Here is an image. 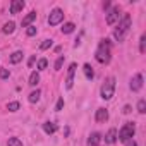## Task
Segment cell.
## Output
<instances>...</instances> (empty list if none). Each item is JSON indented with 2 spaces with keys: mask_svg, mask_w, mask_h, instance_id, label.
<instances>
[{
  "mask_svg": "<svg viewBox=\"0 0 146 146\" xmlns=\"http://www.w3.org/2000/svg\"><path fill=\"white\" fill-rule=\"evenodd\" d=\"M127 146H137V144H136L134 141H129V143H127Z\"/></svg>",
  "mask_w": 146,
  "mask_h": 146,
  "instance_id": "836d02e7",
  "label": "cell"
},
{
  "mask_svg": "<svg viewBox=\"0 0 146 146\" xmlns=\"http://www.w3.org/2000/svg\"><path fill=\"white\" fill-rule=\"evenodd\" d=\"M95 58L100 64H108L110 62V41L108 40H102L98 45V50L95 53Z\"/></svg>",
  "mask_w": 146,
  "mask_h": 146,
  "instance_id": "7a4b0ae2",
  "label": "cell"
},
{
  "mask_svg": "<svg viewBox=\"0 0 146 146\" xmlns=\"http://www.w3.org/2000/svg\"><path fill=\"white\" fill-rule=\"evenodd\" d=\"M40 83V74L38 72H31V76H29V84L31 86H36Z\"/></svg>",
  "mask_w": 146,
  "mask_h": 146,
  "instance_id": "ffe728a7",
  "label": "cell"
},
{
  "mask_svg": "<svg viewBox=\"0 0 146 146\" xmlns=\"http://www.w3.org/2000/svg\"><path fill=\"white\" fill-rule=\"evenodd\" d=\"M0 79H9V70L5 67H0Z\"/></svg>",
  "mask_w": 146,
  "mask_h": 146,
  "instance_id": "cb8c5ba5",
  "label": "cell"
},
{
  "mask_svg": "<svg viewBox=\"0 0 146 146\" xmlns=\"http://www.w3.org/2000/svg\"><path fill=\"white\" fill-rule=\"evenodd\" d=\"M83 70H84V76H86L90 81L95 78V72H93V69H91V65H90V64H84V65H83Z\"/></svg>",
  "mask_w": 146,
  "mask_h": 146,
  "instance_id": "9a60e30c",
  "label": "cell"
},
{
  "mask_svg": "<svg viewBox=\"0 0 146 146\" xmlns=\"http://www.w3.org/2000/svg\"><path fill=\"white\" fill-rule=\"evenodd\" d=\"M117 21H119V7L108 9V12H107V24L108 26H113Z\"/></svg>",
  "mask_w": 146,
  "mask_h": 146,
  "instance_id": "52a82bcc",
  "label": "cell"
},
{
  "mask_svg": "<svg viewBox=\"0 0 146 146\" xmlns=\"http://www.w3.org/2000/svg\"><path fill=\"white\" fill-rule=\"evenodd\" d=\"M62 19H64V12L60 9H53L50 12V16H48V24L50 26H57L58 23H62Z\"/></svg>",
  "mask_w": 146,
  "mask_h": 146,
  "instance_id": "5b68a950",
  "label": "cell"
},
{
  "mask_svg": "<svg viewBox=\"0 0 146 146\" xmlns=\"http://www.w3.org/2000/svg\"><path fill=\"white\" fill-rule=\"evenodd\" d=\"M57 129H58V125L55 122H45L43 124V131L46 134H53V132H57Z\"/></svg>",
  "mask_w": 146,
  "mask_h": 146,
  "instance_id": "7c38bea8",
  "label": "cell"
},
{
  "mask_svg": "<svg viewBox=\"0 0 146 146\" xmlns=\"http://www.w3.org/2000/svg\"><path fill=\"white\" fill-rule=\"evenodd\" d=\"M95 119H96V122H100V124L107 122V120H108V110H107V108H98L96 113H95Z\"/></svg>",
  "mask_w": 146,
  "mask_h": 146,
  "instance_id": "9c48e42d",
  "label": "cell"
},
{
  "mask_svg": "<svg viewBox=\"0 0 146 146\" xmlns=\"http://www.w3.org/2000/svg\"><path fill=\"white\" fill-rule=\"evenodd\" d=\"M9 146H23V141L19 137H9Z\"/></svg>",
  "mask_w": 146,
  "mask_h": 146,
  "instance_id": "7402d4cb",
  "label": "cell"
},
{
  "mask_svg": "<svg viewBox=\"0 0 146 146\" xmlns=\"http://www.w3.org/2000/svg\"><path fill=\"white\" fill-rule=\"evenodd\" d=\"M21 60H23V52H21V50L14 52V53L11 55V62H12V64H19Z\"/></svg>",
  "mask_w": 146,
  "mask_h": 146,
  "instance_id": "ac0fdd59",
  "label": "cell"
},
{
  "mask_svg": "<svg viewBox=\"0 0 146 146\" xmlns=\"http://www.w3.org/2000/svg\"><path fill=\"white\" fill-rule=\"evenodd\" d=\"M122 112H124V113H131V107H129V105H125V107H124V110H122Z\"/></svg>",
  "mask_w": 146,
  "mask_h": 146,
  "instance_id": "1f68e13d",
  "label": "cell"
},
{
  "mask_svg": "<svg viewBox=\"0 0 146 146\" xmlns=\"http://www.w3.org/2000/svg\"><path fill=\"white\" fill-rule=\"evenodd\" d=\"M139 52H141V53L146 52V35H141V40H139Z\"/></svg>",
  "mask_w": 146,
  "mask_h": 146,
  "instance_id": "44dd1931",
  "label": "cell"
},
{
  "mask_svg": "<svg viewBox=\"0 0 146 146\" xmlns=\"http://www.w3.org/2000/svg\"><path fill=\"white\" fill-rule=\"evenodd\" d=\"M141 88H143V76H141V74H136V76L131 79V90H132L134 93H137Z\"/></svg>",
  "mask_w": 146,
  "mask_h": 146,
  "instance_id": "ba28073f",
  "label": "cell"
},
{
  "mask_svg": "<svg viewBox=\"0 0 146 146\" xmlns=\"http://www.w3.org/2000/svg\"><path fill=\"white\" fill-rule=\"evenodd\" d=\"M62 64H64V57H58L57 62H55V70H60L62 69Z\"/></svg>",
  "mask_w": 146,
  "mask_h": 146,
  "instance_id": "f1b7e54d",
  "label": "cell"
},
{
  "mask_svg": "<svg viewBox=\"0 0 146 146\" xmlns=\"http://www.w3.org/2000/svg\"><path fill=\"white\" fill-rule=\"evenodd\" d=\"M64 108V98H58V102H57V107H55V110L57 112H60Z\"/></svg>",
  "mask_w": 146,
  "mask_h": 146,
  "instance_id": "f546056e",
  "label": "cell"
},
{
  "mask_svg": "<svg viewBox=\"0 0 146 146\" xmlns=\"http://www.w3.org/2000/svg\"><path fill=\"white\" fill-rule=\"evenodd\" d=\"M100 141H102V134L100 132H91L90 137H88V146H100Z\"/></svg>",
  "mask_w": 146,
  "mask_h": 146,
  "instance_id": "8fae6325",
  "label": "cell"
},
{
  "mask_svg": "<svg viewBox=\"0 0 146 146\" xmlns=\"http://www.w3.org/2000/svg\"><path fill=\"white\" fill-rule=\"evenodd\" d=\"M24 9V2L23 0H12L11 4V14H19Z\"/></svg>",
  "mask_w": 146,
  "mask_h": 146,
  "instance_id": "30bf717a",
  "label": "cell"
},
{
  "mask_svg": "<svg viewBox=\"0 0 146 146\" xmlns=\"http://www.w3.org/2000/svg\"><path fill=\"white\" fill-rule=\"evenodd\" d=\"M46 65H48V60H46V58H40V60H38V69H40V70L46 69Z\"/></svg>",
  "mask_w": 146,
  "mask_h": 146,
  "instance_id": "d4e9b609",
  "label": "cell"
},
{
  "mask_svg": "<svg viewBox=\"0 0 146 146\" xmlns=\"http://www.w3.org/2000/svg\"><path fill=\"white\" fill-rule=\"evenodd\" d=\"M26 35H28V36H35V35H36V26H28Z\"/></svg>",
  "mask_w": 146,
  "mask_h": 146,
  "instance_id": "83f0119b",
  "label": "cell"
},
{
  "mask_svg": "<svg viewBox=\"0 0 146 146\" xmlns=\"http://www.w3.org/2000/svg\"><path fill=\"white\" fill-rule=\"evenodd\" d=\"M35 19H36V12H35V11H31V12H29V14H28V16L23 19V28H28V26H31V23H33Z\"/></svg>",
  "mask_w": 146,
  "mask_h": 146,
  "instance_id": "4fadbf2b",
  "label": "cell"
},
{
  "mask_svg": "<svg viewBox=\"0 0 146 146\" xmlns=\"http://www.w3.org/2000/svg\"><path fill=\"white\" fill-rule=\"evenodd\" d=\"M103 9H110V2H103Z\"/></svg>",
  "mask_w": 146,
  "mask_h": 146,
  "instance_id": "d6a6232c",
  "label": "cell"
},
{
  "mask_svg": "<svg viewBox=\"0 0 146 146\" xmlns=\"http://www.w3.org/2000/svg\"><path fill=\"white\" fill-rule=\"evenodd\" d=\"M129 28H131V16H129V14H124L122 19H120V23H119V26H117V29L113 31L115 40H117V41H124V38H125Z\"/></svg>",
  "mask_w": 146,
  "mask_h": 146,
  "instance_id": "6da1fadb",
  "label": "cell"
},
{
  "mask_svg": "<svg viewBox=\"0 0 146 146\" xmlns=\"http://www.w3.org/2000/svg\"><path fill=\"white\" fill-rule=\"evenodd\" d=\"M52 43H53L52 40H45V41H43V43L40 45V48H41V50H48V48L52 46Z\"/></svg>",
  "mask_w": 146,
  "mask_h": 146,
  "instance_id": "4316f807",
  "label": "cell"
},
{
  "mask_svg": "<svg viewBox=\"0 0 146 146\" xmlns=\"http://www.w3.org/2000/svg\"><path fill=\"white\" fill-rule=\"evenodd\" d=\"M76 69H78V65H76V64H70V65H69L67 78H65V88H67V90H70V88H72V84H74V74H76Z\"/></svg>",
  "mask_w": 146,
  "mask_h": 146,
  "instance_id": "8992f818",
  "label": "cell"
},
{
  "mask_svg": "<svg viewBox=\"0 0 146 146\" xmlns=\"http://www.w3.org/2000/svg\"><path fill=\"white\" fill-rule=\"evenodd\" d=\"M40 96H41V91L36 90V91H31V93H29V98H28V100H29L31 103H36V102L40 100Z\"/></svg>",
  "mask_w": 146,
  "mask_h": 146,
  "instance_id": "d6986e66",
  "label": "cell"
},
{
  "mask_svg": "<svg viewBox=\"0 0 146 146\" xmlns=\"http://www.w3.org/2000/svg\"><path fill=\"white\" fill-rule=\"evenodd\" d=\"M100 93H102V98L103 100H110L113 96V93H115V78H112V76L107 78L103 81V84H102Z\"/></svg>",
  "mask_w": 146,
  "mask_h": 146,
  "instance_id": "277c9868",
  "label": "cell"
},
{
  "mask_svg": "<svg viewBox=\"0 0 146 146\" xmlns=\"http://www.w3.org/2000/svg\"><path fill=\"white\" fill-rule=\"evenodd\" d=\"M137 112H139V113H144V112H146V102H144V100H139V103H137Z\"/></svg>",
  "mask_w": 146,
  "mask_h": 146,
  "instance_id": "603a6c76",
  "label": "cell"
},
{
  "mask_svg": "<svg viewBox=\"0 0 146 146\" xmlns=\"http://www.w3.org/2000/svg\"><path fill=\"white\" fill-rule=\"evenodd\" d=\"M76 29V26H74V23H65L64 26H62V33L64 35H70L72 31Z\"/></svg>",
  "mask_w": 146,
  "mask_h": 146,
  "instance_id": "e0dca14e",
  "label": "cell"
},
{
  "mask_svg": "<svg viewBox=\"0 0 146 146\" xmlns=\"http://www.w3.org/2000/svg\"><path fill=\"white\" fill-rule=\"evenodd\" d=\"M105 141H107L108 144H113V143L117 141V129H110V131L107 132V136H105Z\"/></svg>",
  "mask_w": 146,
  "mask_h": 146,
  "instance_id": "5bb4252c",
  "label": "cell"
},
{
  "mask_svg": "<svg viewBox=\"0 0 146 146\" xmlns=\"http://www.w3.org/2000/svg\"><path fill=\"white\" fill-rule=\"evenodd\" d=\"M134 134H136V125H134V122H127V124H124L122 125V129L119 131V141H122V143H129V141H132V137H134Z\"/></svg>",
  "mask_w": 146,
  "mask_h": 146,
  "instance_id": "3957f363",
  "label": "cell"
},
{
  "mask_svg": "<svg viewBox=\"0 0 146 146\" xmlns=\"http://www.w3.org/2000/svg\"><path fill=\"white\" fill-rule=\"evenodd\" d=\"M35 60H36V57H31V58H29V60H28V65H29V67H31V65H33V64H35Z\"/></svg>",
  "mask_w": 146,
  "mask_h": 146,
  "instance_id": "4dcf8cb0",
  "label": "cell"
},
{
  "mask_svg": "<svg viewBox=\"0 0 146 146\" xmlns=\"http://www.w3.org/2000/svg\"><path fill=\"white\" fill-rule=\"evenodd\" d=\"M14 29H16V24H14L12 21L5 23V24H4V28H2V31H4L5 35H11V33H14Z\"/></svg>",
  "mask_w": 146,
  "mask_h": 146,
  "instance_id": "2e32d148",
  "label": "cell"
},
{
  "mask_svg": "<svg viewBox=\"0 0 146 146\" xmlns=\"http://www.w3.org/2000/svg\"><path fill=\"white\" fill-rule=\"evenodd\" d=\"M7 108H9L11 112H17V110H19V103H17V102H11V103L7 105Z\"/></svg>",
  "mask_w": 146,
  "mask_h": 146,
  "instance_id": "484cf974",
  "label": "cell"
}]
</instances>
